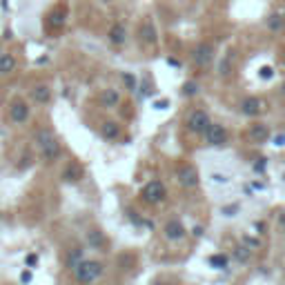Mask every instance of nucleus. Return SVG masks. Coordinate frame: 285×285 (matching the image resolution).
<instances>
[{
    "mask_svg": "<svg viewBox=\"0 0 285 285\" xmlns=\"http://www.w3.org/2000/svg\"><path fill=\"white\" fill-rule=\"evenodd\" d=\"M102 270H105V267H102L100 261H80L78 265L74 267V276H76L78 283L89 285V283H94V281L100 279Z\"/></svg>",
    "mask_w": 285,
    "mask_h": 285,
    "instance_id": "nucleus-1",
    "label": "nucleus"
},
{
    "mask_svg": "<svg viewBox=\"0 0 285 285\" xmlns=\"http://www.w3.org/2000/svg\"><path fill=\"white\" fill-rule=\"evenodd\" d=\"M36 142H38L40 151H43V158L47 160V163H53V160L60 156V142H58L56 136H53L51 132H47V129H40V132L36 134Z\"/></svg>",
    "mask_w": 285,
    "mask_h": 285,
    "instance_id": "nucleus-2",
    "label": "nucleus"
},
{
    "mask_svg": "<svg viewBox=\"0 0 285 285\" xmlns=\"http://www.w3.org/2000/svg\"><path fill=\"white\" fill-rule=\"evenodd\" d=\"M165 194H167V190H165V185L160 181H149L145 187L141 190V198L145 200L147 205H158L163 203Z\"/></svg>",
    "mask_w": 285,
    "mask_h": 285,
    "instance_id": "nucleus-3",
    "label": "nucleus"
},
{
    "mask_svg": "<svg viewBox=\"0 0 285 285\" xmlns=\"http://www.w3.org/2000/svg\"><path fill=\"white\" fill-rule=\"evenodd\" d=\"M185 125H187V129H190L191 134H205V132H207V127L212 125V120H209L207 111H203V109H194L190 116H187Z\"/></svg>",
    "mask_w": 285,
    "mask_h": 285,
    "instance_id": "nucleus-4",
    "label": "nucleus"
},
{
    "mask_svg": "<svg viewBox=\"0 0 285 285\" xmlns=\"http://www.w3.org/2000/svg\"><path fill=\"white\" fill-rule=\"evenodd\" d=\"M214 45L209 43H198L194 47V51H191V60H194L196 67H207L209 62L214 60Z\"/></svg>",
    "mask_w": 285,
    "mask_h": 285,
    "instance_id": "nucleus-5",
    "label": "nucleus"
},
{
    "mask_svg": "<svg viewBox=\"0 0 285 285\" xmlns=\"http://www.w3.org/2000/svg\"><path fill=\"white\" fill-rule=\"evenodd\" d=\"M205 141H207L209 145H216V147L225 145V142H227V129L223 127V125L212 123L207 127V132H205Z\"/></svg>",
    "mask_w": 285,
    "mask_h": 285,
    "instance_id": "nucleus-6",
    "label": "nucleus"
},
{
    "mask_svg": "<svg viewBox=\"0 0 285 285\" xmlns=\"http://www.w3.org/2000/svg\"><path fill=\"white\" fill-rule=\"evenodd\" d=\"M29 105H27L25 100H13L11 107H9V118L13 120V123H27V118H29Z\"/></svg>",
    "mask_w": 285,
    "mask_h": 285,
    "instance_id": "nucleus-7",
    "label": "nucleus"
},
{
    "mask_svg": "<svg viewBox=\"0 0 285 285\" xmlns=\"http://www.w3.org/2000/svg\"><path fill=\"white\" fill-rule=\"evenodd\" d=\"M65 20H67V9L62 7V4H58V7H53L51 11H49L47 27L49 29H60V27L65 25Z\"/></svg>",
    "mask_w": 285,
    "mask_h": 285,
    "instance_id": "nucleus-8",
    "label": "nucleus"
},
{
    "mask_svg": "<svg viewBox=\"0 0 285 285\" xmlns=\"http://www.w3.org/2000/svg\"><path fill=\"white\" fill-rule=\"evenodd\" d=\"M240 111H243L245 116H258L265 111V102H263L261 98H245V100L240 102Z\"/></svg>",
    "mask_w": 285,
    "mask_h": 285,
    "instance_id": "nucleus-9",
    "label": "nucleus"
},
{
    "mask_svg": "<svg viewBox=\"0 0 285 285\" xmlns=\"http://www.w3.org/2000/svg\"><path fill=\"white\" fill-rule=\"evenodd\" d=\"M107 40H109L111 45H116V47L125 45V40H127V29H125V25L114 22V25L109 27V31H107Z\"/></svg>",
    "mask_w": 285,
    "mask_h": 285,
    "instance_id": "nucleus-10",
    "label": "nucleus"
},
{
    "mask_svg": "<svg viewBox=\"0 0 285 285\" xmlns=\"http://www.w3.org/2000/svg\"><path fill=\"white\" fill-rule=\"evenodd\" d=\"M178 183L183 187H196L198 185V172L194 167H181L178 169Z\"/></svg>",
    "mask_w": 285,
    "mask_h": 285,
    "instance_id": "nucleus-11",
    "label": "nucleus"
},
{
    "mask_svg": "<svg viewBox=\"0 0 285 285\" xmlns=\"http://www.w3.org/2000/svg\"><path fill=\"white\" fill-rule=\"evenodd\" d=\"M163 234L167 240H181L183 236H185V227H183L181 221H169L167 225H165Z\"/></svg>",
    "mask_w": 285,
    "mask_h": 285,
    "instance_id": "nucleus-12",
    "label": "nucleus"
},
{
    "mask_svg": "<svg viewBox=\"0 0 285 285\" xmlns=\"http://www.w3.org/2000/svg\"><path fill=\"white\" fill-rule=\"evenodd\" d=\"M138 34H141V40H145L147 45H156V40H158V31H156V27H154L151 20L142 22L141 29H138Z\"/></svg>",
    "mask_w": 285,
    "mask_h": 285,
    "instance_id": "nucleus-13",
    "label": "nucleus"
},
{
    "mask_svg": "<svg viewBox=\"0 0 285 285\" xmlns=\"http://www.w3.org/2000/svg\"><path fill=\"white\" fill-rule=\"evenodd\" d=\"M18 60L13 53H0V76H7L11 71H16Z\"/></svg>",
    "mask_w": 285,
    "mask_h": 285,
    "instance_id": "nucleus-14",
    "label": "nucleus"
},
{
    "mask_svg": "<svg viewBox=\"0 0 285 285\" xmlns=\"http://www.w3.org/2000/svg\"><path fill=\"white\" fill-rule=\"evenodd\" d=\"M31 98H34L36 102H40V105L49 102L51 100V89H49V85H36V87L31 89Z\"/></svg>",
    "mask_w": 285,
    "mask_h": 285,
    "instance_id": "nucleus-15",
    "label": "nucleus"
},
{
    "mask_svg": "<svg viewBox=\"0 0 285 285\" xmlns=\"http://www.w3.org/2000/svg\"><path fill=\"white\" fill-rule=\"evenodd\" d=\"M249 138H252L254 142L267 141V138H270V129H267V125H263V123L252 125V127H249Z\"/></svg>",
    "mask_w": 285,
    "mask_h": 285,
    "instance_id": "nucleus-16",
    "label": "nucleus"
},
{
    "mask_svg": "<svg viewBox=\"0 0 285 285\" xmlns=\"http://www.w3.org/2000/svg\"><path fill=\"white\" fill-rule=\"evenodd\" d=\"M100 134H102V138H105V141H116V138L120 136L118 123H114V120H107V123H102Z\"/></svg>",
    "mask_w": 285,
    "mask_h": 285,
    "instance_id": "nucleus-17",
    "label": "nucleus"
},
{
    "mask_svg": "<svg viewBox=\"0 0 285 285\" xmlns=\"http://www.w3.org/2000/svg\"><path fill=\"white\" fill-rule=\"evenodd\" d=\"M100 102L102 107H116L120 102V96L116 89H105V92L100 94Z\"/></svg>",
    "mask_w": 285,
    "mask_h": 285,
    "instance_id": "nucleus-18",
    "label": "nucleus"
},
{
    "mask_svg": "<svg viewBox=\"0 0 285 285\" xmlns=\"http://www.w3.org/2000/svg\"><path fill=\"white\" fill-rule=\"evenodd\" d=\"M285 27V13H272L270 18H267V29H272V31H279V29H283Z\"/></svg>",
    "mask_w": 285,
    "mask_h": 285,
    "instance_id": "nucleus-19",
    "label": "nucleus"
},
{
    "mask_svg": "<svg viewBox=\"0 0 285 285\" xmlns=\"http://www.w3.org/2000/svg\"><path fill=\"white\" fill-rule=\"evenodd\" d=\"M80 176H83V169L78 167V165H69V167L62 172V178H65L67 183H76L80 181Z\"/></svg>",
    "mask_w": 285,
    "mask_h": 285,
    "instance_id": "nucleus-20",
    "label": "nucleus"
},
{
    "mask_svg": "<svg viewBox=\"0 0 285 285\" xmlns=\"http://www.w3.org/2000/svg\"><path fill=\"white\" fill-rule=\"evenodd\" d=\"M209 263H212V267H216V270H225L227 267V256H223V254H216V256L209 258Z\"/></svg>",
    "mask_w": 285,
    "mask_h": 285,
    "instance_id": "nucleus-21",
    "label": "nucleus"
},
{
    "mask_svg": "<svg viewBox=\"0 0 285 285\" xmlns=\"http://www.w3.org/2000/svg\"><path fill=\"white\" fill-rule=\"evenodd\" d=\"M196 94H198V83L187 80V83L183 85V96H196Z\"/></svg>",
    "mask_w": 285,
    "mask_h": 285,
    "instance_id": "nucleus-22",
    "label": "nucleus"
},
{
    "mask_svg": "<svg viewBox=\"0 0 285 285\" xmlns=\"http://www.w3.org/2000/svg\"><path fill=\"white\" fill-rule=\"evenodd\" d=\"M80 261H83V249H74V252L69 254V261L67 263H69V267H76Z\"/></svg>",
    "mask_w": 285,
    "mask_h": 285,
    "instance_id": "nucleus-23",
    "label": "nucleus"
},
{
    "mask_svg": "<svg viewBox=\"0 0 285 285\" xmlns=\"http://www.w3.org/2000/svg\"><path fill=\"white\" fill-rule=\"evenodd\" d=\"M123 83H125V87H127L129 92H134V89H136V78H134L132 74H127V71L123 74Z\"/></svg>",
    "mask_w": 285,
    "mask_h": 285,
    "instance_id": "nucleus-24",
    "label": "nucleus"
},
{
    "mask_svg": "<svg viewBox=\"0 0 285 285\" xmlns=\"http://www.w3.org/2000/svg\"><path fill=\"white\" fill-rule=\"evenodd\" d=\"M258 76H261V78H263V80H265V78H267V80H270V78H272V76H274V69H272V67H267V65H263V67H261V69H258Z\"/></svg>",
    "mask_w": 285,
    "mask_h": 285,
    "instance_id": "nucleus-25",
    "label": "nucleus"
},
{
    "mask_svg": "<svg viewBox=\"0 0 285 285\" xmlns=\"http://www.w3.org/2000/svg\"><path fill=\"white\" fill-rule=\"evenodd\" d=\"M230 62H232V58H225V60L221 62V76H227V74H230Z\"/></svg>",
    "mask_w": 285,
    "mask_h": 285,
    "instance_id": "nucleus-26",
    "label": "nucleus"
},
{
    "mask_svg": "<svg viewBox=\"0 0 285 285\" xmlns=\"http://www.w3.org/2000/svg\"><path fill=\"white\" fill-rule=\"evenodd\" d=\"M25 263H27V265H29V267H34L36 263H38V256H36V254H29V256L25 258Z\"/></svg>",
    "mask_w": 285,
    "mask_h": 285,
    "instance_id": "nucleus-27",
    "label": "nucleus"
},
{
    "mask_svg": "<svg viewBox=\"0 0 285 285\" xmlns=\"http://www.w3.org/2000/svg\"><path fill=\"white\" fill-rule=\"evenodd\" d=\"M89 238H92V243H94V245L102 243V238H100V234H98V232H92V234H89Z\"/></svg>",
    "mask_w": 285,
    "mask_h": 285,
    "instance_id": "nucleus-28",
    "label": "nucleus"
},
{
    "mask_svg": "<svg viewBox=\"0 0 285 285\" xmlns=\"http://www.w3.org/2000/svg\"><path fill=\"white\" fill-rule=\"evenodd\" d=\"M20 281H22V283H25V285L29 283V281H31V272H27V270L22 272V274H20Z\"/></svg>",
    "mask_w": 285,
    "mask_h": 285,
    "instance_id": "nucleus-29",
    "label": "nucleus"
},
{
    "mask_svg": "<svg viewBox=\"0 0 285 285\" xmlns=\"http://www.w3.org/2000/svg\"><path fill=\"white\" fill-rule=\"evenodd\" d=\"M274 145H276V147H283V145H285V136H283V134L274 138Z\"/></svg>",
    "mask_w": 285,
    "mask_h": 285,
    "instance_id": "nucleus-30",
    "label": "nucleus"
},
{
    "mask_svg": "<svg viewBox=\"0 0 285 285\" xmlns=\"http://www.w3.org/2000/svg\"><path fill=\"white\" fill-rule=\"evenodd\" d=\"M167 105H169V100H158L154 107H156V109H165V107H167Z\"/></svg>",
    "mask_w": 285,
    "mask_h": 285,
    "instance_id": "nucleus-31",
    "label": "nucleus"
},
{
    "mask_svg": "<svg viewBox=\"0 0 285 285\" xmlns=\"http://www.w3.org/2000/svg\"><path fill=\"white\" fill-rule=\"evenodd\" d=\"M169 65H172V67H181V60H176V58H169Z\"/></svg>",
    "mask_w": 285,
    "mask_h": 285,
    "instance_id": "nucleus-32",
    "label": "nucleus"
},
{
    "mask_svg": "<svg viewBox=\"0 0 285 285\" xmlns=\"http://www.w3.org/2000/svg\"><path fill=\"white\" fill-rule=\"evenodd\" d=\"M191 234H194V236H200V234H203V227H194V232H191Z\"/></svg>",
    "mask_w": 285,
    "mask_h": 285,
    "instance_id": "nucleus-33",
    "label": "nucleus"
},
{
    "mask_svg": "<svg viewBox=\"0 0 285 285\" xmlns=\"http://www.w3.org/2000/svg\"><path fill=\"white\" fill-rule=\"evenodd\" d=\"M154 285H174V283H169V281H156Z\"/></svg>",
    "mask_w": 285,
    "mask_h": 285,
    "instance_id": "nucleus-34",
    "label": "nucleus"
},
{
    "mask_svg": "<svg viewBox=\"0 0 285 285\" xmlns=\"http://www.w3.org/2000/svg\"><path fill=\"white\" fill-rule=\"evenodd\" d=\"M281 225H283V230H285V216H281Z\"/></svg>",
    "mask_w": 285,
    "mask_h": 285,
    "instance_id": "nucleus-35",
    "label": "nucleus"
},
{
    "mask_svg": "<svg viewBox=\"0 0 285 285\" xmlns=\"http://www.w3.org/2000/svg\"><path fill=\"white\" fill-rule=\"evenodd\" d=\"M283 62H285V51H283Z\"/></svg>",
    "mask_w": 285,
    "mask_h": 285,
    "instance_id": "nucleus-36",
    "label": "nucleus"
},
{
    "mask_svg": "<svg viewBox=\"0 0 285 285\" xmlns=\"http://www.w3.org/2000/svg\"><path fill=\"white\" fill-rule=\"evenodd\" d=\"M283 94H285V85H283Z\"/></svg>",
    "mask_w": 285,
    "mask_h": 285,
    "instance_id": "nucleus-37",
    "label": "nucleus"
},
{
    "mask_svg": "<svg viewBox=\"0 0 285 285\" xmlns=\"http://www.w3.org/2000/svg\"><path fill=\"white\" fill-rule=\"evenodd\" d=\"M0 218H2V214H0Z\"/></svg>",
    "mask_w": 285,
    "mask_h": 285,
    "instance_id": "nucleus-38",
    "label": "nucleus"
},
{
    "mask_svg": "<svg viewBox=\"0 0 285 285\" xmlns=\"http://www.w3.org/2000/svg\"><path fill=\"white\" fill-rule=\"evenodd\" d=\"M0 53H2V51H0Z\"/></svg>",
    "mask_w": 285,
    "mask_h": 285,
    "instance_id": "nucleus-39",
    "label": "nucleus"
}]
</instances>
